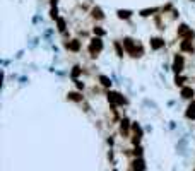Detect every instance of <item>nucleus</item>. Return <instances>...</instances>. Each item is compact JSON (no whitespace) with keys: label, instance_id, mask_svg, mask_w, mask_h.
Listing matches in <instances>:
<instances>
[{"label":"nucleus","instance_id":"16","mask_svg":"<svg viewBox=\"0 0 195 171\" xmlns=\"http://www.w3.org/2000/svg\"><path fill=\"white\" fill-rule=\"evenodd\" d=\"M127 130H128V120H123V122H121V132H127Z\"/></svg>","mask_w":195,"mask_h":171},{"label":"nucleus","instance_id":"19","mask_svg":"<svg viewBox=\"0 0 195 171\" xmlns=\"http://www.w3.org/2000/svg\"><path fill=\"white\" fill-rule=\"evenodd\" d=\"M115 46H116V53H118V57H123V51H121V46H120V43H116Z\"/></svg>","mask_w":195,"mask_h":171},{"label":"nucleus","instance_id":"1","mask_svg":"<svg viewBox=\"0 0 195 171\" xmlns=\"http://www.w3.org/2000/svg\"><path fill=\"white\" fill-rule=\"evenodd\" d=\"M101 48H103V43H101L99 38H94L93 41H91V46H89V51L93 57H96V53H99Z\"/></svg>","mask_w":195,"mask_h":171},{"label":"nucleus","instance_id":"4","mask_svg":"<svg viewBox=\"0 0 195 171\" xmlns=\"http://www.w3.org/2000/svg\"><path fill=\"white\" fill-rule=\"evenodd\" d=\"M173 70L175 72H176V74H180V72H181V70H183V57H176V58H175V64H173Z\"/></svg>","mask_w":195,"mask_h":171},{"label":"nucleus","instance_id":"17","mask_svg":"<svg viewBox=\"0 0 195 171\" xmlns=\"http://www.w3.org/2000/svg\"><path fill=\"white\" fill-rule=\"evenodd\" d=\"M58 29L60 31H65V21L63 19H58Z\"/></svg>","mask_w":195,"mask_h":171},{"label":"nucleus","instance_id":"2","mask_svg":"<svg viewBox=\"0 0 195 171\" xmlns=\"http://www.w3.org/2000/svg\"><path fill=\"white\" fill-rule=\"evenodd\" d=\"M108 99H110L113 104H127V99L121 94H118V92H110L108 94Z\"/></svg>","mask_w":195,"mask_h":171},{"label":"nucleus","instance_id":"10","mask_svg":"<svg viewBox=\"0 0 195 171\" xmlns=\"http://www.w3.org/2000/svg\"><path fill=\"white\" fill-rule=\"evenodd\" d=\"M132 168H134V169H137V168H139V169H146V166H144V161L142 159H135V161H134Z\"/></svg>","mask_w":195,"mask_h":171},{"label":"nucleus","instance_id":"7","mask_svg":"<svg viewBox=\"0 0 195 171\" xmlns=\"http://www.w3.org/2000/svg\"><path fill=\"white\" fill-rule=\"evenodd\" d=\"M193 89H192V87H183V89H181V98H185V99H192V98H193Z\"/></svg>","mask_w":195,"mask_h":171},{"label":"nucleus","instance_id":"22","mask_svg":"<svg viewBox=\"0 0 195 171\" xmlns=\"http://www.w3.org/2000/svg\"><path fill=\"white\" fill-rule=\"evenodd\" d=\"M52 17H53V19L57 17V9H52Z\"/></svg>","mask_w":195,"mask_h":171},{"label":"nucleus","instance_id":"9","mask_svg":"<svg viewBox=\"0 0 195 171\" xmlns=\"http://www.w3.org/2000/svg\"><path fill=\"white\" fill-rule=\"evenodd\" d=\"M118 17L120 19H130L132 17V12L130 11H118Z\"/></svg>","mask_w":195,"mask_h":171},{"label":"nucleus","instance_id":"18","mask_svg":"<svg viewBox=\"0 0 195 171\" xmlns=\"http://www.w3.org/2000/svg\"><path fill=\"white\" fill-rule=\"evenodd\" d=\"M79 74H80V67H74V70H72V77H77Z\"/></svg>","mask_w":195,"mask_h":171},{"label":"nucleus","instance_id":"15","mask_svg":"<svg viewBox=\"0 0 195 171\" xmlns=\"http://www.w3.org/2000/svg\"><path fill=\"white\" fill-rule=\"evenodd\" d=\"M69 99H72V101H82V96H79L77 92H70V94H69Z\"/></svg>","mask_w":195,"mask_h":171},{"label":"nucleus","instance_id":"14","mask_svg":"<svg viewBox=\"0 0 195 171\" xmlns=\"http://www.w3.org/2000/svg\"><path fill=\"white\" fill-rule=\"evenodd\" d=\"M99 80H101V84H103V86H106V87H110V86H111V80L108 79L106 75H101V77H99Z\"/></svg>","mask_w":195,"mask_h":171},{"label":"nucleus","instance_id":"21","mask_svg":"<svg viewBox=\"0 0 195 171\" xmlns=\"http://www.w3.org/2000/svg\"><path fill=\"white\" fill-rule=\"evenodd\" d=\"M134 154H135V156H140V154H142V149H140V147H137V149L134 151Z\"/></svg>","mask_w":195,"mask_h":171},{"label":"nucleus","instance_id":"13","mask_svg":"<svg viewBox=\"0 0 195 171\" xmlns=\"http://www.w3.org/2000/svg\"><path fill=\"white\" fill-rule=\"evenodd\" d=\"M67 48L69 50H74V51H77V50H79V41H72V43H69V45H67Z\"/></svg>","mask_w":195,"mask_h":171},{"label":"nucleus","instance_id":"8","mask_svg":"<svg viewBox=\"0 0 195 171\" xmlns=\"http://www.w3.org/2000/svg\"><path fill=\"white\" fill-rule=\"evenodd\" d=\"M181 50H183V51H193V45L190 41V38H187V39L181 43Z\"/></svg>","mask_w":195,"mask_h":171},{"label":"nucleus","instance_id":"6","mask_svg":"<svg viewBox=\"0 0 195 171\" xmlns=\"http://www.w3.org/2000/svg\"><path fill=\"white\" fill-rule=\"evenodd\" d=\"M163 46H164V41L161 38H153L151 39V48L153 50H159V48H163Z\"/></svg>","mask_w":195,"mask_h":171},{"label":"nucleus","instance_id":"20","mask_svg":"<svg viewBox=\"0 0 195 171\" xmlns=\"http://www.w3.org/2000/svg\"><path fill=\"white\" fill-rule=\"evenodd\" d=\"M94 34H98V36H103V34H105V31H103L101 27H94Z\"/></svg>","mask_w":195,"mask_h":171},{"label":"nucleus","instance_id":"3","mask_svg":"<svg viewBox=\"0 0 195 171\" xmlns=\"http://www.w3.org/2000/svg\"><path fill=\"white\" fill-rule=\"evenodd\" d=\"M132 128H134V132H135V137L132 139V142L137 145L139 142H140V137H142V130H140V127H139V123H134Z\"/></svg>","mask_w":195,"mask_h":171},{"label":"nucleus","instance_id":"12","mask_svg":"<svg viewBox=\"0 0 195 171\" xmlns=\"http://www.w3.org/2000/svg\"><path fill=\"white\" fill-rule=\"evenodd\" d=\"M93 16H94L96 19H103V17H105V14H103V11H101V9H98V7H96L94 11H93Z\"/></svg>","mask_w":195,"mask_h":171},{"label":"nucleus","instance_id":"11","mask_svg":"<svg viewBox=\"0 0 195 171\" xmlns=\"http://www.w3.org/2000/svg\"><path fill=\"white\" fill-rule=\"evenodd\" d=\"M187 117L192 118V120H195V103L193 104H190L188 106V111H187Z\"/></svg>","mask_w":195,"mask_h":171},{"label":"nucleus","instance_id":"5","mask_svg":"<svg viewBox=\"0 0 195 171\" xmlns=\"http://www.w3.org/2000/svg\"><path fill=\"white\" fill-rule=\"evenodd\" d=\"M178 34L180 36H187V38H193V31H190L188 29V26H180V29H178Z\"/></svg>","mask_w":195,"mask_h":171}]
</instances>
